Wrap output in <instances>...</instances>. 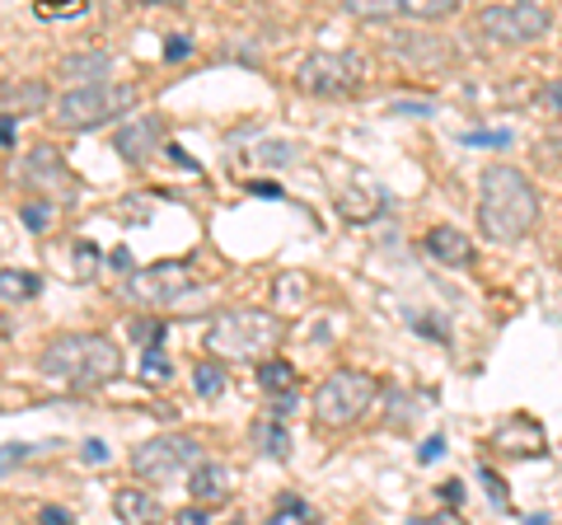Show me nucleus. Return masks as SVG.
<instances>
[{"label": "nucleus", "mask_w": 562, "mask_h": 525, "mask_svg": "<svg viewBox=\"0 0 562 525\" xmlns=\"http://www.w3.org/2000/svg\"><path fill=\"white\" fill-rule=\"evenodd\" d=\"M342 14H351V20L361 24H384L394 20V14H403V0H338Z\"/></svg>", "instance_id": "obj_21"}, {"label": "nucleus", "mask_w": 562, "mask_h": 525, "mask_svg": "<svg viewBox=\"0 0 562 525\" xmlns=\"http://www.w3.org/2000/svg\"><path fill=\"white\" fill-rule=\"evenodd\" d=\"M286 516H295V521H310V506H305L301 498H281V502H277V521H286Z\"/></svg>", "instance_id": "obj_28"}, {"label": "nucleus", "mask_w": 562, "mask_h": 525, "mask_svg": "<svg viewBox=\"0 0 562 525\" xmlns=\"http://www.w3.org/2000/svg\"><path fill=\"white\" fill-rule=\"evenodd\" d=\"M0 136H5V150H14V113H5V127H0Z\"/></svg>", "instance_id": "obj_36"}, {"label": "nucleus", "mask_w": 562, "mask_h": 525, "mask_svg": "<svg viewBox=\"0 0 562 525\" xmlns=\"http://www.w3.org/2000/svg\"><path fill=\"white\" fill-rule=\"evenodd\" d=\"M109 460V446L103 442H85V465H103Z\"/></svg>", "instance_id": "obj_30"}, {"label": "nucleus", "mask_w": 562, "mask_h": 525, "mask_svg": "<svg viewBox=\"0 0 562 525\" xmlns=\"http://www.w3.org/2000/svg\"><path fill=\"white\" fill-rule=\"evenodd\" d=\"M422 244H427V254L436 262H446V268H469L473 262V239L460 231V225H431Z\"/></svg>", "instance_id": "obj_14"}, {"label": "nucleus", "mask_w": 562, "mask_h": 525, "mask_svg": "<svg viewBox=\"0 0 562 525\" xmlns=\"http://www.w3.org/2000/svg\"><path fill=\"white\" fill-rule=\"evenodd\" d=\"M295 90L310 99H351L366 90L371 80V66H366L361 52H310V57L295 66Z\"/></svg>", "instance_id": "obj_6"}, {"label": "nucleus", "mask_w": 562, "mask_h": 525, "mask_svg": "<svg viewBox=\"0 0 562 525\" xmlns=\"http://www.w3.org/2000/svg\"><path fill=\"white\" fill-rule=\"evenodd\" d=\"M24 455H29V446H20V442H10V446H5V469H10L14 460H24Z\"/></svg>", "instance_id": "obj_35"}, {"label": "nucleus", "mask_w": 562, "mask_h": 525, "mask_svg": "<svg viewBox=\"0 0 562 525\" xmlns=\"http://www.w3.org/2000/svg\"><path fill=\"white\" fill-rule=\"evenodd\" d=\"M231 493H235V474H231L225 465H216V460H202V465L188 474V498H192V502H206L211 512L231 502Z\"/></svg>", "instance_id": "obj_12"}, {"label": "nucleus", "mask_w": 562, "mask_h": 525, "mask_svg": "<svg viewBox=\"0 0 562 525\" xmlns=\"http://www.w3.org/2000/svg\"><path fill=\"white\" fill-rule=\"evenodd\" d=\"M38 516H43V521H52V525H66V521H70V512H66V506H43Z\"/></svg>", "instance_id": "obj_34"}, {"label": "nucleus", "mask_w": 562, "mask_h": 525, "mask_svg": "<svg viewBox=\"0 0 562 525\" xmlns=\"http://www.w3.org/2000/svg\"><path fill=\"white\" fill-rule=\"evenodd\" d=\"M441 455H446V442H441V436H431V442L422 446V460H441Z\"/></svg>", "instance_id": "obj_33"}, {"label": "nucleus", "mask_w": 562, "mask_h": 525, "mask_svg": "<svg viewBox=\"0 0 562 525\" xmlns=\"http://www.w3.org/2000/svg\"><path fill=\"white\" fill-rule=\"evenodd\" d=\"M188 52H192V43H188V38H173V43H165V57H169V62L188 57Z\"/></svg>", "instance_id": "obj_32"}, {"label": "nucleus", "mask_w": 562, "mask_h": 525, "mask_svg": "<svg viewBox=\"0 0 562 525\" xmlns=\"http://www.w3.org/2000/svg\"><path fill=\"white\" fill-rule=\"evenodd\" d=\"M460 10H464V0H403V14H408V20H422V24H441Z\"/></svg>", "instance_id": "obj_22"}, {"label": "nucleus", "mask_w": 562, "mask_h": 525, "mask_svg": "<svg viewBox=\"0 0 562 525\" xmlns=\"http://www.w3.org/2000/svg\"><path fill=\"white\" fill-rule=\"evenodd\" d=\"M109 71H113L109 52H70V57H61V66H57V76L70 85H99V80H109Z\"/></svg>", "instance_id": "obj_15"}, {"label": "nucleus", "mask_w": 562, "mask_h": 525, "mask_svg": "<svg viewBox=\"0 0 562 525\" xmlns=\"http://www.w3.org/2000/svg\"><path fill=\"white\" fill-rule=\"evenodd\" d=\"M136 338L146 347H160V324H136Z\"/></svg>", "instance_id": "obj_31"}, {"label": "nucleus", "mask_w": 562, "mask_h": 525, "mask_svg": "<svg viewBox=\"0 0 562 525\" xmlns=\"http://www.w3.org/2000/svg\"><path fill=\"white\" fill-rule=\"evenodd\" d=\"M380 399V380L371 371H357V366H338L319 380V390L310 399V413H314V427L324 432H347L357 427L366 413L375 409Z\"/></svg>", "instance_id": "obj_4"}, {"label": "nucleus", "mask_w": 562, "mask_h": 525, "mask_svg": "<svg viewBox=\"0 0 562 525\" xmlns=\"http://www.w3.org/2000/svg\"><path fill=\"white\" fill-rule=\"evenodd\" d=\"M52 90H47V80H20V85H5V113H14V118H29V113H43V109H52Z\"/></svg>", "instance_id": "obj_17"}, {"label": "nucleus", "mask_w": 562, "mask_h": 525, "mask_svg": "<svg viewBox=\"0 0 562 525\" xmlns=\"http://www.w3.org/2000/svg\"><path fill=\"white\" fill-rule=\"evenodd\" d=\"M0 287H5V301H29V295H38V277H29V272H14V268H5L0 272Z\"/></svg>", "instance_id": "obj_23"}, {"label": "nucleus", "mask_w": 562, "mask_h": 525, "mask_svg": "<svg viewBox=\"0 0 562 525\" xmlns=\"http://www.w3.org/2000/svg\"><path fill=\"white\" fill-rule=\"evenodd\" d=\"M539 188L530 183V174L516 165H483L479 174V235L487 244H520L525 235H535L539 225Z\"/></svg>", "instance_id": "obj_1"}, {"label": "nucleus", "mask_w": 562, "mask_h": 525, "mask_svg": "<svg viewBox=\"0 0 562 525\" xmlns=\"http://www.w3.org/2000/svg\"><path fill=\"white\" fill-rule=\"evenodd\" d=\"M140 371H146V380H150V384H165V380L173 376V366L165 361L160 347H150V353H146V366H140Z\"/></svg>", "instance_id": "obj_27"}, {"label": "nucleus", "mask_w": 562, "mask_h": 525, "mask_svg": "<svg viewBox=\"0 0 562 525\" xmlns=\"http://www.w3.org/2000/svg\"><path fill=\"white\" fill-rule=\"evenodd\" d=\"M333 202H338L342 221H351V225H366V221H375V216H380L384 192H380L371 179H351V183H342L338 192H333Z\"/></svg>", "instance_id": "obj_13"}, {"label": "nucleus", "mask_w": 562, "mask_h": 525, "mask_svg": "<svg viewBox=\"0 0 562 525\" xmlns=\"http://www.w3.org/2000/svg\"><path fill=\"white\" fill-rule=\"evenodd\" d=\"M272 291H277V310H281V314H295V310H305V305H310L314 282H310L305 272H281Z\"/></svg>", "instance_id": "obj_18"}, {"label": "nucleus", "mask_w": 562, "mask_h": 525, "mask_svg": "<svg viewBox=\"0 0 562 525\" xmlns=\"http://www.w3.org/2000/svg\"><path fill=\"white\" fill-rule=\"evenodd\" d=\"M113 516L150 525V521H165V506H160V498H155V493H146V488H117V493H113Z\"/></svg>", "instance_id": "obj_16"}, {"label": "nucleus", "mask_w": 562, "mask_h": 525, "mask_svg": "<svg viewBox=\"0 0 562 525\" xmlns=\"http://www.w3.org/2000/svg\"><path fill=\"white\" fill-rule=\"evenodd\" d=\"M281 314L272 310H221L206 324V353L221 361H262L281 347Z\"/></svg>", "instance_id": "obj_3"}, {"label": "nucleus", "mask_w": 562, "mask_h": 525, "mask_svg": "<svg viewBox=\"0 0 562 525\" xmlns=\"http://www.w3.org/2000/svg\"><path fill=\"white\" fill-rule=\"evenodd\" d=\"M24 183L33 192H43V198H52V202H70L80 192V179L57 155V146H33L24 155Z\"/></svg>", "instance_id": "obj_10"}, {"label": "nucleus", "mask_w": 562, "mask_h": 525, "mask_svg": "<svg viewBox=\"0 0 562 525\" xmlns=\"http://www.w3.org/2000/svg\"><path fill=\"white\" fill-rule=\"evenodd\" d=\"M192 291H198V272H192L188 262H179V258L136 268L127 277V287H122V295H127L132 305H140V310H169Z\"/></svg>", "instance_id": "obj_9"}, {"label": "nucleus", "mask_w": 562, "mask_h": 525, "mask_svg": "<svg viewBox=\"0 0 562 525\" xmlns=\"http://www.w3.org/2000/svg\"><path fill=\"white\" fill-rule=\"evenodd\" d=\"M90 10V0H38L43 20H76V14Z\"/></svg>", "instance_id": "obj_25"}, {"label": "nucleus", "mask_w": 562, "mask_h": 525, "mask_svg": "<svg viewBox=\"0 0 562 525\" xmlns=\"http://www.w3.org/2000/svg\"><path fill=\"white\" fill-rule=\"evenodd\" d=\"M113 146H117V155H122L127 165H146L155 150L169 146V142H165V122L155 118V113H136L127 127L113 136Z\"/></svg>", "instance_id": "obj_11"}, {"label": "nucleus", "mask_w": 562, "mask_h": 525, "mask_svg": "<svg viewBox=\"0 0 562 525\" xmlns=\"http://www.w3.org/2000/svg\"><path fill=\"white\" fill-rule=\"evenodd\" d=\"M136 109V90L132 85H70L66 94H57L52 103V118H57L61 132H94V127H109L122 113Z\"/></svg>", "instance_id": "obj_5"}, {"label": "nucleus", "mask_w": 562, "mask_h": 525, "mask_svg": "<svg viewBox=\"0 0 562 525\" xmlns=\"http://www.w3.org/2000/svg\"><path fill=\"white\" fill-rule=\"evenodd\" d=\"M173 521H179V525H202V521H211V506L192 502V506H183V512H173Z\"/></svg>", "instance_id": "obj_29"}, {"label": "nucleus", "mask_w": 562, "mask_h": 525, "mask_svg": "<svg viewBox=\"0 0 562 525\" xmlns=\"http://www.w3.org/2000/svg\"><path fill=\"white\" fill-rule=\"evenodd\" d=\"M258 446L268 460H291V432H286V417L281 413H268L258 423Z\"/></svg>", "instance_id": "obj_19"}, {"label": "nucleus", "mask_w": 562, "mask_h": 525, "mask_svg": "<svg viewBox=\"0 0 562 525\" xmlns=\"http://www.w3.org/2000/svg\"><path fill=\"white\" fill-rule=\"evenodd\" d=\"M202 460H206V455H202L198 436H188V432H160V436H150V442H140L132 450V474L146 479V483H169V479H179V474H192Z\"/></svg>", "instance_id": "obj_8"}, {"label": "nucleus", "mask_w": 562, "mask_h": 525, "mask_svg": "<svg viewBox=\"0 0 562 525\" xmlns=\"http://www.w3.org/2000/svg\"><path fill=\"white\" fill-rule=\"evenodd\" d=\"M258 384H262V394L268 399H286V394H295V371L286 361H277V357H262L258 361Z\"/></svg>", "instance_id": "obj_20"}, {"label": "nucleus", "mask_w": 562, "mask_h": 525, "mask_svg": "<svg viewBox=\"0 0 562 525\" xmlns=\"http://www.w3.org/2000/svg\"><path fill=\"white\" fill-rule=\"evenodd\" d=\"M52 206H57L52 198H43V202H24V206H20V216H24V225H29L33 235H43V231H47V216H52Z\"/></svg>", "instance_id": "obj_26"}, {"label": "nucleus", "mask_w": 562, "mask_h": 525, "mask_svg": "<svg viewBox=\"0 0 562 525\" xmlns=\"http://www.w3.org/2000/svg\"><path fill=\"white\" fill-rule=\"evenodd\" d=\"M192 390H198L202 399H216V394L225 390V371H221L216 361H202V366H198V376H192Z\"/></svg>", "instance_id": "obj_24"}, {"label": "nucleus", "mask_w": 562, "mask_h": 525, "mask_svg": "<svg viewBox=\"0 0 562 525\" xmlns=\"http://www.w3.org/2000/svg\"><path fill=\"white\" fill-rule=\"evenodd\" d=\"M122 366H127V357H122V347L109 334H61L43 343L38 353V371L76 394L113 384L122 376Z\"/></svg>", "instance_id": "obj_2"}, {"label": "nucleus", "mask_w": 562, "mask_h": 525, "mask_svg": "<svg viewBox=\"0 0 562 525\" xmlns=\"http://www.w3.org/2000/svg\"><path fill=\"white\" fill-rule=\"evenodd\" d=\"M479 33L492 47H530L553 33V10L543 0H506V5L479 10Z\"/></svg>", "instance_id": "obj_7"}]
</instances>
